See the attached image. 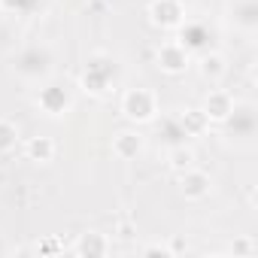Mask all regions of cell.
<instances>
[{"mask_svg":"<svg viewBox=\"0 0 258 258\" xmlns=\"http://www.w3.org/2000/svg\"><path fill=\"white\" fill-rule=\"evenodd\" d=\"M52 70H55V55H52V49L43 46V43H31V46L19 49L16 58H13V73H16L22 82L40 85V82H46V79L52 76Z\"/></svg>","mask_w":258,"mask_h":258,"instance_id":"obj_1","label":"cell"},{"mask_svg":"<svg viewBox=\"0 0 258 258\" xmlns=\"http://www.w3.org/2000/svg\"><path fill=\"white\" fill-rule=\"evenodd\" d=\"M115 79H118V61H115L112 55L94 52V55L85 58V67H82V73H79V85H82L88 94L103 97V94L115 85Z\"/></svg>","mask_w":258,"mask_h":258,"instance_id":"obj_2","label":"cell"},{"mask_svg":"<svg viewBox=\"0 0 258 258\" xmlns=\"http://www.w3.org/2000/svg\"><path fill=\"white\" fill-rule=\"evenodd\" d=\"M34 103H37V109L43 112V115H49V118H64L70 109H73V91H70V85L67 82H58V79H46V82H40V88H37V94H34Z\"/></svg>","mask_w":258,"mask_h":258,"instance_id":"obj_3","label":"cell"},{"mask_svg":"<svg viewBox=\"0 0 258 258\" xmlns=\"http://www.w3.org/2000/svg\"><path fill=\"white\" fill-rule=\"evenodd\" d=\"M121 115L131 124H152L158 118V94L152 88H127L121 94Z\"/></svg>","mask_w":258,"mask_h":258,"instance_id":"obj_4","label":"cell"},{"mask_svg":"<svg viewBox=\"0 0 258 258\" xmlns=\"http://www.w3.org/2000/svg\"><path fill=\"white\" fill-rule=\"evenodd\" d=\"M255 131H258V109H255V103H249V100L234 103L231 115L222 121V134L231 143H252Z\"/></svg>","mask_w":258,"mask_h":258,"instance_id":"obj_5","label":"cell"},{"mask_svg":"<svg viewBox=\"0 0 258 258\" xmlns=\"http://www.w3.org/2000/svg\"><path fill=\"white\" fill-rule=\"evenodd\" d=\"M191 58L216 49V28L210 22H201V19H185L179 28H176V37H173Z\"/></svg>","mask_w":258,"mask_h":258,"instance_id":"obj_6","label":"cell"},{"mask_svg":"<svg viewBox=\"0 0 258 258\" xmlns=\"http://www.w3.org/2000/svg\"><path fill=\"white\" fill-rule=\"evenodd\" d=\"M155 67L167 76H182L188 67H191V55L176 43V40H164L158 49H155Z\"/></svg>","mask_w":258,"mask_h":258,"instance_id":"obj_7","label":"cell"},{"mask_svg":"<svg viewBox=\"0 0 258 258\" xmlns=\"http://www.w3.org/2000/svg\"><path fill=\"white\" fill-rule=\"evenodd\" d=\"M146 16L158 31H176L185 22V4L182 0H152Z\"/></svg>","mask_w":258,"mask_h":258,"instance_id":"obj_8","label":"cell"},{"mask_svg":"<svg viewBox=\"0 0 258 258\" xmlns=\"http://www.w3.org/2000/svg\"><path fill=\"white\" fill-rule=\"evenodd\" d=\"M143 149H146V137L137 131V124L134 127H121V131L112 134V155L118 161H134V158L143 155Z\"/></svg>","mask_w":258,"mask_h":258,"instance_id":"obj_9","label":"cell"},{"mask_svg":"<svg viewBox=\"0 0 258 258\" xmlns=\"http://www.w3.org/2000/svg\"><path fill=\"white\" fill-rule=\"evenodd\" d=\"M176 176H179V195H182L185 201H204V198H210L213 179H210V173L201 170L198 164L188 167V170H182V173H176Z\"/></svg>","mask_w":258,"mask_h":258,"instance_id":"obj_10","label":"cell"},{"mask_svg":"<svg viewBox=\"0 0 258 258\" xmlns=\"http://www.w3.org/2000/svg\"><path fill=\"white\" fill-rule=\"evenodd\" d=\"M234 94L228 91V88H210L207 91V97H204V103H201V109H204V115L210 118V124H222L228 115H231V109H234Z\"/></svg>","mask_w":258,"mask_h":258,"instance_id":"obj_11","label":"cell"},{"mask_svg":"<svg viewBox=\"0 0 258 258\" xmlns=\"http://www.w3.org/2000/svg\"><path fill=\"white\" fill-rule=\"evenodd\" d=\"M228 22L240 34H255L258 31V0H234L228 7Z\"/></svg>","mask_w":258,"mask_h":258,"instance_id":"obj_12","label":"cell"},{"mask_svg":"<svg viewBox=\"0 0 258 258\" xmlns=\"http://www.w3.org/2000/svg\"><path fill=\"white\" fill-rule=\"evenodd\" d=\"M109 252H112V240L103 231H85L73 243V255H79V258H100V255H109Z\"/></svg>","mask_w":258,"mask_h":258,"instance_id":"obj_13","label":"cell"},{"mask_svg":"<svg viewBox=\"0 0 258 258\" xmlns=\"http://www.w3.org/2000/svg\"><path fill=\"white\" fill-rule=\"evenodd\" d=\"M198 73H201V79H207L210 85L222 82V76L228 73V61H225V55H222L219 49H210V52L198 55Z\"/></svg>","mask_w":258,"mask_h":258,"instance_id":"obj_14","label":"cell"},{"mask_svg":"<svg viewBox=\"0 0 258 258\" xmlns=\"http://www.w3.org/2000/svg\"><path fill=\"white\" fill-rule=\"evenodd\" d=\"M176 121H179V127L185 131V137H204V134L210 131V118L204 115L201 106H188V109H182V112L176 115Z\"/></svg>","mask_w":258,"mask_h":258,"instance_id":"obj_15","label":"cell"},{"mask_svg":"<svg viewBox=\"0 0 258 258\" xmlns=\"http://www.w3.org/2000/svg\"><path fill=\"white\" fill-rule=\"evenodd\" d=\"M55 152H58V146H55L52 137H28V140H25V155H28V161H34V164H49V161H55Z\"/></svg>","mask_w":258,"mask_h":258,"instance_id":"obj_16","label":"cell"},{"mask_svg":"<svg viewBox=\"0 0 258 258\" xmlns=\"http://www.w3.org/2000/svg\"><path fill=\"white\" fill-rule=\"evenodd\" d=\"M152 124H155V134L161 137V143H164L167 149L176 146V143H185V131L179 127L176 115H161V118H155Z\"/></svg>","mask_w":258,"mask_h":258,"instance_id":"obj_17","label":"cell"},{"mask_svg":"<svg viewBox=\"0 0 258 258\" xmlns=\"http://www.w3.org/2000/svg\"><path fill=\"white\" fill-rule=\"evenodd\" d=\"M195 164H198V152H195L191 146L176 143V146L167 149V167H170L173 173H182V170H188V167H195Z\"/></svg>","mask_w":258,"mask_h":258,"instance_id":"obj_18","label":"cell"},{"mask_svg":"<svg viewBox=\"0 0 258 258\" xmlns=\"http://www.w3.org/2000/svg\"><path fill=\"white\" fill-rule=\"evenodd\" d=\"M22 143V131L13 118H0V155H10Z\"/></svg>","mask_w":258,"mask_h":258,"instance_id":"obj_19","label":"cell"},{"mask_svg":"<svg viewBox=\"0 0 258 258\" xmlns=\"http://www.w3.org/2000/svg\"><path fill=\"white\" fill-rule=\"evenodd\" d=\"M37 7V0H0V13H10V16H28Z\"/></svg>","mask_w":258,"mask_h":258,"instance_id":"obj_20","label":"cell"},{"mask_svg":"<svg viewBox=\"0 0 258 258\" xmlns=\"http://www.w3.org/2000/svg\"><path fill=\"white\" fill-rule=\"evenodd\" d=\"M255 249H258V246H255L252 237H237V240L231 243V255H234V258H240V255H243V258H246V255H255Z\"/></svg>","mask_w":258,"mask_h":258,"instance_id":"obj_21","label":"cell"},{"mask_svg":"<svg viewBox=\"0 0 258 258\" xmlns=\"http://www.w3.org/2000/svg\"><path fill=\"white\" fill-rule=\"evenodd\" d=\"M115 237H118V240H134V237H137V225H134V222H118Z\"/></svg>","mask_w":258,"mask_h":258,"instance_id":"obj_22","label":"cell"},{"mask_svg":"<svg viewBox=\"0 0 258 258\" xmlns=\"http://www.w3.org/2000/svg\"><path fill=\"white\" fill-rule=\"evenodd\" d=\"M143 255H170V249L164 243H149V246H143Z\"/></svg>","mask_w":258,"mask_h":258,"instance_id":"obj_23","label":"cell"},{"mask_svg":"<svg viewBox=\"0 0 258 258\" xmlns=\"http://www.w3.org/2000/svg\"><path fill=\"white\" fill-rule=\"evenodd\" d=\"M0 252H7V246H4V243H0Z\"/></svg>","mask_w":258,"mask_h":258,"instance_id":"obj_24","label":"cell"},{"mask_svg":"<svg viewBox=\"0 0 258 258\" xmlns=\"http://www.w3.org/2000/svg\"><path fill=\"white\" fill-rule=\"evenodd\" d=\"M182 4H185V7H188V4H191V0H182Z\"/></svg>","mask_w":258,"mask_h":258,"instance_id":"obj_25","label":"cell"}]
</instances>
